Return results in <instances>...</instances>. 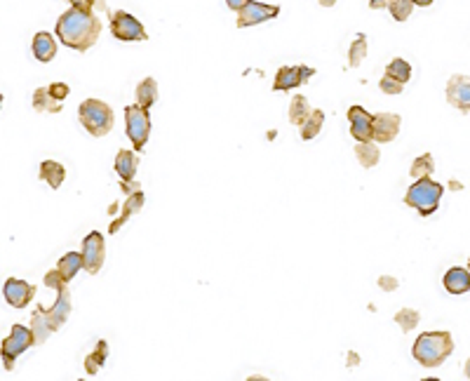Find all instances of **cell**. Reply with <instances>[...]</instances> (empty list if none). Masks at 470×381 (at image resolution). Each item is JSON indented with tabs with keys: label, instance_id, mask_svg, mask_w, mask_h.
Wrapping results in <instances>:
<instances>
[{
	"label": "cell",
	"instance_id": "1",
	"mask_svg": "<svg viewBox=\"0 0 470 381\" xmlns=\"http://www.w3.org/2000/svg\"><path fill=\"white\" fill-rule=\"evenodd\" d=\"M57 35L69 50L88 52L102 35V19L95 15V10H66L57 22Z\"/></svg>",
	"mask_w": 470,
	"mask_h": 381
},
{
	"label": "cell",
	"instance_id": "2",
	"mask_svg": "<svg viewBox=\"0 0 470 381\" xmlns=\"http://www.w3.org/2000/svg\"><path fill=\"white\" fill-rule=\"evenodd\" d=\"M69 313H71V294H69V287L64 285L57 290V299H54L52 309H42V306H38V309L33 311L31 330H33L35 343H45L47 337H52L54 332L66 323Z\"/></svg>",
	"mask_w": 470,
	"mask_h": 381
},
{
	"label": "cell",
	"instance_id": "3",
	"mask_svg": "<svg viewBox=\"0 0 470 381\" xmlns=\"http://www.w3.org/2000/svg\"><path fill=\"white\" fill-rule=\"evenodd\" d=\"M451 351H454V339H451L449 332H423L416 341H414V360L419 365L428 367H440L444 360L449 358Z\"/></svg>",
	"mask_w": 470,
	"mask_h": 381
},
{
	"label": "cell",
	"instance_id": "4",
	"mask_svg": "<svg viewBox=\"0 0 470 381\" xmlns=\"http://www.w3.org/2000/svg\"><path fill=\"white\" fill-rule=\"evenodd\" d=\"M442 193H444L442 184L432 181L430 177H421V179L414 181L410 190H407L405 205L414 207L421 217H430V214H435L437 207H440Z\"/></svg>",
	"mask_w": 470,
	"mask_h": 381
},
{
	"label": "cell",
	"instance_id": "5",
	"mask_svg": "<svg viewBox=\"0 0 470 381\" xmlns=\"http://www.w3.org/2000/svg\"><path fill=\"white\" fill-rule=\"evenodd\" d=\"M78 118L80 125L88 130L92 137H104L113 130V108L108 104L99 102V99H85L78 108Z\"/></svg>",
	"mask_w": 470,
	"mask_h": 381
},
{
	"label": "cell",
	"instance_id": "6",
	"mask_svg": "<svg viewBox=\"0 0 470 381\" xmlns=\"http://www.w3.org/2000/svg\"><path fill=\"white\" fill-rule=\"evenodd\" d=\"M35 346V337L33 330L24 327V325H12L10 337L3 339V346H0V358H3V367L5 370H15V360L26 351V348Z\"/></svg>",
	"mask_w": 470,
	"mask_h": 381
},
{
	"label": "cell",
	"instance_id": "7",
	"mask_svg": "<svg viewBox=\"0 0 470 381\" xmlns=\"http://www.w3.org/2000/svg\"><path fill=\"white\" fill-rule=\"evenodd\" d=\"M125 122H127L129 141H132L134 149L141 151L148 141V134H151V115H148V108H141L139 104L127 106L125 108Z\"/></svg>",
	"mask_w": 470,
	"mask_h": 381
},
{
	"label": "cell",
	"instance_id": "8",
	"mask_svg": "<svg viewBox=\"0 0 470 381\" xmlns=\"http://www.w3.org/2000/svg\"><path fill=\"white\" fill-rule=\"evenodd\" d=\"M111 33H113L118 40H125V42L148 38L144 24H141L137 17H132L129 12H122V10L111 15Z\"/></svg>",
	"mask_w": 470,
	"mask_h": 381
},
{
	"label": "cell",
	"instance_id": "9",
	"mask_svg": "<svg viewBox=\"0 0 470 381\" xmlns=\"http://www.w3.org/2000/svg\"><path fill=\"white\" fill-rule=\"evenodd\" d=\"M83 268L88 273H99V268L104 266V259H106V243H104V236L99 231H92L85 236L83 241Z\"/></svg>",
	"mask_w": 470,
	"mask_h": 381
},
{
	"label": "cell",
	"instance_id": "10",
	"mask_svg": "<svg viewBox=\"0 0 470 381\" xmlns=\"http://www.w3.org/2000/svg\"><path fill=\"white\" fill-rule=\"evenodd\" d=\"M280 15V8L277 5H266V3H257V0H247L245 8L238 10V29H247V26H257V24L270 22Z\"/></svg>",
	"mask_w": 470,
	"mask_h": 381
},
{
	"label": "cell",
	"instance_id": "11",
	"mask_svg": "<svg viewBox=\"0 0 470 381\" xmlns=\"http://www.w3.org/2000/svg\"><path fill=\"white\" fill-rule=\"evenodd\" d=\"M3 297L12 309H26L29 301H33L35 297V285H29L26 280L10 278L3 285Z\"/></svg>",
	"mask_w": 470,
	"mask_h": 381
},
{
	"label": "cell",
	"instance_id": "12",
	"mask_svg": "<svg viewBox=\"0 0 470 381\" xmlns=\"http://www.w3.org/2000/svg\"><path fill=\"white\" fill-rule=\"evenodd\" d=\"M313 73H315V71H313V69H308V66H282V69L275 73L273 90H275V92L294 90V88H299V85H304V83L311 81Z\"/></svg>",
	"mask_w": 470,
	"mask_h": 381
},
{
	"label": "cell",
	"instance_id": "13",
	"mask_svg": "<svg viewBox=\"0 0 470 381\" xmlns=\"http://www.w3.org/2000/svg\"><path fill=\"white\" fill-rule=\"evenodd\" d=\"M374 115L362 106H350L348 108V122H350V134L355 141H374V127H372Z\"/></svg>",
	"mask_w": 470,
	"mask_h": 381
},
{
	"label": "cell",
	"instance_id": "14",
	"mask_svg": "<svg viewBox=\"0 0 470 381\" xmlns=\"http://www.w3.org/2000/svg\"><path fill=\"white\" fill-rule=\"evenodd\" d=\"M447 102L454 108L470 113V78L468 76H451L447 83Z\"/></svg>",
	"mask_w": 470,
	"mask_h": 381
},
{
	"label": "cell",
	"instance_id": "15",
	"mask_svg": "<svg viewBox=\"0 0 470 381\" xmlns=\"http://www.w3.org/2000/svg\"><path fill=\"white\" fill-rule=\"evenodd\" d=\"M400 115L398 113H376L374 120H372V127H374V141H379V144H388V141H393L398 137L400 132Z\"/></svg>",
	"mask_w": 470,
	"mask_h": 381
},
{
	"label": "cell",
	"instance_id": "16",
	"mask_svg": "<svg viewBox=\"0 0 470 381\" xmlns=\"http://www.w3.org/2000/svg\"><path fill=\"white\" fill-rule=\"evenodd\" d=\"M442 282H444V290H447L449 294H466V292H470V271L468 268H463V266H454V268H449L447 273H444V278H442Z\"/></svg>",
	"mask_w": 470,
	"mask_h": 381
},
{
	"label": "cell",
	"instance_id": "17",
	"mask_svg": "<svg viewBox=\"0 0 470 381\" xmlns=\"http://www.w3.org/2000/svg\"><path fill=\"white\" fill-rule=\"evenodd\" d=\"M141 205H144V190H132L129 193V198L125 200V205H122V212H120V217H118L113 224H111V233H118L120 231V226L125 224V221L132 217V214H137L139 210H141Z\"/></svg>",
	"mask_w": 470,
	"mask_h": 381
},
{
	"label": "cell",
	"instance_id": "18",
	"mask_svg": "<svg viewBox=\"0 0 470 381\" xmlns=\"http://www.w3.org/2000/svg\"><path fill=\"white\" fill-rule=\"evenodd\" d=\"M33 54H35V59L42 61V64H47V61L54 59V54H57V42H54V38L47 33V31H40V33H35V38H33Z\"/></svg>",
	"mask_w": 470,
	"mask_h": 381
},
{
	"label": "cell",
	"instance_id": "19",
	"mask_svg": "<svg viewBox=\"0 0 470 381\" xmlns=\"http://www.w3.org/2000/svg\"><path fill=\"white\" fill-rule=\"evenodd\" d=\"M115 172H118V177H120L122 181H132L134 177H137V168H139V163H137V156H134L132 151H120L115 156Z\"/></svg>",
	"mask_w": 470,
	"mask_h": 381
},
{
	"label": "cell",
	"instance_id": "20",
	"mask_svg": "<svg viewBox=\"0 0 470 381\" xmlns=\"http://www.w3.org/2000/svg\"><path fill=\"white\" fill-rule=\"evenodd\" d=\"M40 179L47 181L49 188L57 190L66 179V168L59 163H54V161H42L40 163Z\"/></svg>",
	"mask_w": 470,
	"mask_h": 381
},
{
	"label": "cell",
	"instance_id": "21",
	"mask_svg": "<svg viewBox=\"0 0 470 381\" xmlns=\"http://www.w3.org/2000/svg\"><path fill=\"white\" fill-rule=\"evenodd\" d=\"M80 268H83V254H78V252H66L57 264V271L61 273V278L66 282H71L76 278V273Z\"/></svg>",
	"mask_w": 470,
	"mask_h": 381
},
{
	"label": "cell",
	"instance_id": "22",
	"mask_svg": "<svg viewBox=\"0 0 470 381\" xmlns=\"http://www.w3.org/2000/svg\"><path fill=\"white\" fill-rule=\"evenodd\" d=\"M106 355H108V343L97 341V348L88 355V358H85V372H88L90 377L99 374V370L106 365Z\"/></svg>",
	"mask_w": 470,
	"mask_h": 381
},
{
	"label": "cell",
	"instance_id": "23",
	"mask_svg": "<svg viewBox=\"0 0 470 381\" xmlns=\"http://www.w3.org/2000/svg\"><path fill=\"white\" fill-rule=\"evenodd\" d=\"M158 102V83L153 78H146L137 85V104L141 108H151Z\"/></svg>",
	"mask_w": 470,
	"mask_h": 381
},
{
	"label": "cell",
	"instance_id": "24",
	"mask_svg": "<svg viewBox=\"0 0 470 381\" xmlns=\"http://www.w3.org/2000/svg\"><path fill=\"white\" fill-rule=\"evenodd\" d=\"M323 122H325V113L320 108H313L311 113H308V118L304 120V125H301V139L311 141L318 137V132L323 130Z\"/></svg>",
	"mask_w": 470,
	"mask_h": 381
},
{
	"label": "cell",
	"instance_id": "25",
	"mask_svg": "<svg viewBox=\"0 0 470 381\" xmlns=\"http://www.w3.org/2000/svg\"><path fill=\"white\" fill-rule=\"evenodd\" d=\"M33 108L35 111H47V113H59L61 102L54 99L52 92H49L47 88H38L33 92Z\"/></svg>",
	"mask_w": 470,
	"mask_h": 381
},
{
	"label": "cell",
	"instance_id": "26",
	"mask_svg": "<svg viewBox=\"0 0 470 381\" xmlns=\"http://www.w3.org/2000/svg\"><path fill=\"white\" fill-rule=\"evenodd\" d=\"M355 156L357 161H360L362 168H374L376 163H379V149H376L374 141H357L355 146Z\"/></svg>",
	"mask_w": 470,
	"mask_h": 381
},
{
	"label": "cell",
	"instance_id": "27",
	"mask_svg": "<svg viewBox=\"0 0 470 381\" xmlns=\"http://www.w3.org/2000/svg\"><path fill=\"white\" fill-rule=\"evenodd\" d=\"M308 113H311V104L304 95H296L292 104H289V122L292 125H304V120L308 118Z\"/></svg>",
	"mask_w": 470,
	"mask_h": 381
},
{
	"label": "cell",
	"instance_id": "28",
	"mask_svg": "<svg viewBox=\"0 0 470 381\" xmlns=\"http://www.w3.org/2000/svg\"><path fill=\"white\" fill-rule=\"evenodd\" d=\"M386 76H391V78H395V81H400V83H410V78H412V66H410V61H405V59H393L391 64L386 66Z\"/></svg>",
	"mask_w": 470,
	"mask_h": 381
},
{
	"label": "cell",
	"instance_id": "29",
	"mask_svg": "<svg viewBox=\"0 0 470 381\" xmlns=\"http://www.w3.org/2000/svg\"><path fill=\"white\" fill-rule=\"evenodd\" d=\"M386 8L393 15L395 22H407L412 17L414 3L412 0H386Z\"/></svg>",
	"mask_w": 470,
	"mask_h": 381
},
{
	"label": "cell",
	"instance_id": "30",
	"mask_svg": "<svg viewBox=\"0 0 470 381\" xmlns=\"http://www.w3.org/2000/svg\"><path fill=\"white\" fill-rule=\"evenodd\" d=\"M412 177L414 179H421V177H430L432 172H435V158L430 156V153H423L421 158H416V161L412 163Z\"/></svg>",
	"mask_w": 470,
	"mask_h": 381
},
{
	"label": "cell",
	"instance_id": "31",
	"mask_svg": "<svg viewBox=\"0 0 470 381\" xmlns=\"http://www.w3.org/2000/svg\"><path fill=\"white\" fill-rule=\"evenodd\" d=\"M364 54H367V38H364V35H357V38L352 40L350 47H348V64L352 66V69H357V66H360V61L364 59Z\"/></svg>",
	"mask_w": 470,
	"mask_h": 381
},
{
	"label": "cell",
	"instance_id": "32",
	"mask_svg": "<svg viewBox=\"0 0 470 381\" xmlns=\"http://www.w3.org/2000/svg\"><path fill=\"white\" fill-rule=\"evenodd\" d=\"M419 321H421V316H419V311H414V309H402L395 313V323L400 325L402 332H412L419 325Z\"/></svg>",
	"mask_w": 470,
	"mask_h": 381
},
{
	"label": "cell",
	"instance_id": "33",
	"mask_svg": "<svg viewBox=\"0 0 470 381\" xmlns=\"http://www.w3.org/2000/svg\"><path fill=\"white\" fill-rule=\"evenodd\" d=\"M379 88L386 92V95H400L402 88H405V83L395 81V78H391V76H383L381 83H379Z\"/></svg>",
	"mask_w": 470,
	"mask_h": 381
},
{
	"label": "cell",
	"instance_id": "34",
	"mask_svg": "<svg viewBox=\"0 0 470 381\" xmlns=\"http://www.w3.org/2000/svg\"><path fill=\"white\" fill-rule=\"evenodd\" d=\"M45 285L47 287H52V290H59V287H64V285H69L64 278H61V273L54 268V271H49V273H45Z\"/></svg>",
	"mask_w": 470,
	"mask_h": 381
},
{
	"label": "cell",
	"instance_id": "35",
	"mask_svg": "<svg viewBox=\"0 0 470 381\" xmlns=\"http://www.w3.org/2000/svg\"><path fill=\"white\" fill-rule=\"evenodd\" d=\"M47 90L52 92V97H54V99H59V102H64L66 97H69V92H71V88L66 83H52V85H47Z\"/></svg>",
	"mask_w": 470,
	"mask_h": 381
},
{
	"label": "cell",
	"instance_id": "36",
	"mask_svg": "<svg viewBox=\"0 0 470 381\" xmlns=\"http://www.w3.org/2000/svg\"><path fill=\"white\" fill-rule=\"evenodd\" d=\"M69 3H71V8L90 12V10H95V5L99 3V0H69Z\"/></svg>",
	"mask_w": 470,
	"mask_h": 381
},
{
	"label": "cell",
	"instance_id": "37",
	"mask_svg": "<svg viewBox=\"0 0 470 381\" xmlns=\"http://www.w3.org/2000/svg\"><path fill=\"white\" fill-rule=\"evenodd\" d=\"M379 285H381V290H395V287H398V282H395L393 278H386V275H383V278L379 280Z\"/></svg>",
	"mask_w": 470,
	"mask_h": 381
},
{
	"label": "cell",
	"instance_id": "38",
	"mask_svg": "<svg viewBox=\"0 0 470 381\" xmlns=\"http://www.w3.org/2000/svg\"><path fill=\"white\" fill-rule=\"evenodd\" d=\"M245 3H247V0H226V5H228V8H231L233 12H238L240 8H245Z\"/></svg>",
	"mask_w": 470,
	"mask_h": 381
},
{
	"label": "cell",
	"instance_id": "39",
	"mask_svg": "<svg viewBox=\"0 0 470 381\" xmlns=\"http://www.w3.org/2000/svg\"><path fill=\"white\" fill-rule=\"evenodd\" d=\"M369 8H372V10L386 8V0H369Z\"/></svg>",
	"mask_w": 470,
	"mask_h": 381
},
{
	"label": "cell",
	"instance_id": "40",
	"mask_svg": "<svg viewBox=\"0 0 470 381\" xmlns=\"http://www.w3.org/2000/svg\"><path fill=\"white\" fill-rule=\"evenodd\" d=\"M414 5H421V8H428V5H432V0H412Z\"/></svg>",
	"mask_w": 470,
	"mask_h": 381
},
{
	"label": "cell",
	"instance_id": "41",
	"mask_svg": "<svg viewBox=\"0 0 470 381\" xmlns=\"http://www.w3.org/2000/svg\"><path fill=\"white\" fill-rule=\"evenodd\" d=\"M334 3H337V0H320V5H325V8H332Z\"/></svg>",
	"mask_w": 470,
	"mask_h": 381
},
{
	"label": "cell",
	"instance_id": "42",
	"mask_svg": "<svg viewBox=\"0 0 470 381\" xmlns=\"http://www.w3.org/2000/svg\"><path fill=\"white\" fill-rule=\"evenodd\" d=\"M466 377L470 379V358H468V362H466Z\"/></svg>",
	"mask_w": 470,
	"mask_h": 381
},
{
	"label": "cell",
	"instance_id": "43",
	"mask_svg": "<svg viewBox=\"0 0 470 381\" xmlns=\"http://www.w3.org/2000/svg\"><path fill=\"white\" fill-rule=\"evenodd\" d=\"M0 106H3V95H0Z\"/></svg>",
	"mask_w": 470,
	"mask_h": 381
},
{
	"label": "cell",
	"instance_id": "44",
	"mask_svg": "<svg viewBox=\"0 0 470 381\" xmlns=\"http://www.w3.org/2000/svg\"><path fill=\"white\" fill-rule=\"evenodd\" d=\"M468 271H470V259H468Z\"/></svg>",
	"mask_w": 470,
	"mask_h": 381
}]
</instances>
